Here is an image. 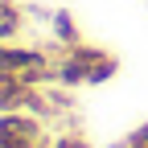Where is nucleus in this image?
<instances>
[{"mask_svg": "<svg viewBox=\"0 0 148 148\" xmlns=\"http://www.w3.org/2000/svg\"><path fill=\"white\" fill-rule=\"evenodd\" d=\"M119 70V58L107 53L99 45H70V49H58L53 53V82L74 90V86H99L107 78H115Z\"/></svg>", "mask_w": 148, "mask_h": 148, "instance_id": "f257e3e1", "label": "nucleus"}, {"mask_svg": "<svg viewBox=\"0 0 148 148\" xmlns=\"http://www.w3.org/2000/svg\"><path fill=\"white\" fill-rule=\"evenodd\" d=\"M33 95V82L25 74H12V70H0V111H25Z\"/></svg>", "mask_w": 148, "mask_h": 148, "instance_id": "f03ea898", "label": "nucleus"}, {"mask_svg": "<svg viewBox=\"0 0 148 148\" xmlns=\"http://www.w3.org/2000/svg\"><path fill=\"white\" fill-rule=\"evenodd\" d=\"M29 25V12L21 0H0V41H21Z\"/></svg>", "mask_w": 148, "mask_h": 148, "instance_id": "7ed1b4c3", "label": "nucleus"}, {"mask_svg": "<svg viewBox=\"0 0 148 148\" xmlns=\"http://www.w3.org/2000/svg\"><path fill=\"white\" fill-rule=\"evenodd\" d=\"M53 21V37H58V49H70V45H82V33H78V25H74V16L66 12V8H58L49 16Z\"/></svg>", "mask_w": 148, "mask_h": 148, "instance_id": "20e7f679", "label": "nucleus"}, {"mask_svg": "<svg viewBox=\"0 0 148 148\" xmlns=\"http://www.w3.org/2000/svg\"><path fill=\"white\" fill-rule=\"evenodd\" d=\"M49 148H90V140L82 132H74V127H62V132H53V144Z\"/></svg>", "mask_w": 148, "mask_h": 148, "instance_id": "39448f33", "label": "nucleus"}, {"mask_svg": "<svg viewBox=\"0 0 148 148\" xmlns=\"http://www.w3.org/2000/svg\"><path fill=\"white\" fill-rule=\"evenodd\" d=\"M123 140L132 144V148H148V123H140V127H132V132H127Z\"/></svg>", "mask_w": 148, "mask_h": 148, "instance_id": "423d86ee", "label": "nucleus"}, {"mask_svg": "<svg viewBox=\"0 0 148 148\" xmlns=\"http://www.w3.org/2000/svg\"><path fill=\"white\" fill-rule=\"evenodd\" d=\"M107 148H132V144H127V140H119V144H107Z\"/></svg>", "mask_w": 148, "mask_h": 148, "instance_id": "0eeeda50", "label": "nucleus"}]
</instances>
